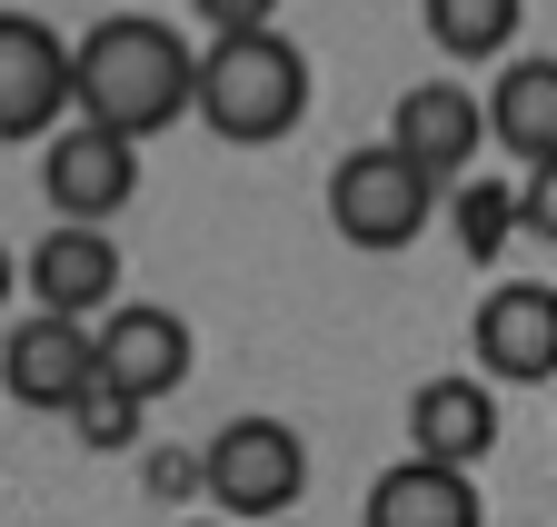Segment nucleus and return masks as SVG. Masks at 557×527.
<instances>
[{
  "mask_svg": "<svg viewBox=\"0 0 557 527\" xmlns=\"http://www.w3.org/2000/svg\"><path fill=\"white\" fill-rule=\"evenodd\" d=\"M199 498L220 507L230 527H249V517H289L299 498H309V438L289 428V418H230V428H209V448H199Z\"/></svg>",
  "mask_w": 557,
  "mask_h": 527,
  "instance_id": "obj_3",
  "label": "nucleus"
},
{
  "mask_svg": "<svg viewBox=\"0 0 557 527\" xmlns=\"http://www.w3.org/2000/svg\"><path fill=\"white\" fill-rule=\"evenodd\" d=\"M60 110H81V40L11 11L0 21V140H60Z\"/></svg>",
  "mask_w": 557,
  "mask_h": 527,
  "instance_id": "obj_5",
  "label": "nucleus"
},
{
  "mask_svg": "<svg viewBox=\"0 0 557 527\" xmlns=\"http://www.w3.org/2000/svg\"><path fill=\"white\" fill-rule=\"evenodd\" d=\"M21 279H30V309L40 318H100V309H120V239L50 219L30 239V259H21Z\"/></svg>",
  "mask_w": 557,
  "mask_h": 527,
  "instance_id": "obj_11",
  "label": "nucleus"
},
{
  "mask_svg": "<svg viewBox=\"0 0 557 527\" xmlns=\"http://www.w3.org/2000/svg\"><path fill=\"white\" fill-rule=\"evenodd\" d=\"M487 448H498V388L487 378H418L408 388V457L478 468Z\"/></svg>",
  "mask_w": 557,
  "mask_h": 527,
  "instance_id": "obj_12",
  "label": "nucleus"
},
{
  "mask_svg": "<svg viewBox=\"0 0 557 527\" xmlns=\"http://www.w3.org/2000/svg\"><path fill=\"white\" fill-rule=\"evenodd\" d=\"M487 140L528 170H557V60L518 50L498 80H487Z\"/></svg>",
  "mask_w": 557,
  "mask_h": 527,
  "instance_id": "obj_14",
  "label": "nucleus"
},
{
  "mask_svg": "<svg viewBox=\"0 0 557 527\" xmlns=\"http://www.w3.org/2000/svg\"><path fill=\"white\" fill-rule=\"evenodd\" d=\"M518 219H528V239L557 249V170H528V179H518Z\"/></svg>",
  "mask_w": 557,
  "mask_h": 527,
  "instance_id": "obj_18",
  "label": "nucleus"
},
{
  "mask_svg": "<svg viewBox=\"0 0 557 527\" xmlns=\"http://www.w3.org/2000/svg\"><path fill=\"white\" fill-rule=\"evenodd\" d=\"M438 200H448V189L418 170V160H398L388 140H379V150H348V160L329 170V229H338L348 249H369V259L408 249L418 229L438 219Z\"/></svg>",
  "mask_w": 557,
  "mask_h": 527,
  "instance_id": "obj_4",
  "label": "nucleus"
},
{
  "mask_svg": "<svg viewBox=\"0 0 557 527\" xmlns=\"http://www.w3.org/2000/svg\"><path fill=\"white\" fill-rule=\"evenodd\" d=\"M448 219H458V249H468V259H498L508 229H528L508 179H458V189H448Z\"/></svg>",
  "mask_w": 557,
  "mask_h": 527,
  "instance_id": "obj_16",
  "label": "nucleus"
},
{
  "mask_svg": "<svg viewBox=\"0 0 557 527\" xmlns=\"http://www.w3.org/2000/svg\"><path fill=\"white\" fill-rule=\"evenodd\" d=\"M220 527H230V517H220Z\"/></svg>",
  "mask_w": 557,
  "mask_h": 527,
  "instance_id": "obj_20",
  "label": "nucleus"
},
{
  "mask_svg": "<svg viewBox=\"0 0 557 527\" xmlns=\"http://www.w3.org/2000/svg\"><path fill=\"white\" fill-rule=\"evenodd\" d=\"M199 120L220 129L230 150H269L309 120V50L289 30H230L199 50Z\"/></svg>",
  "mask_w": 557,
  "mask_h": 527,
  "instance_id": "obj_2",
  "label": "nucleus"
},
{
  "mask_svg": "<svg viewBox=\"0 0 557 527\" xmlns=\"http://www.w3.org/2000/svg\"><path fill=\"white\" fill-rule=\"evenodd\" d=\"M478 339V378L487 388H547L557 378V289L547 279H498L468 318Z\"/></svg>",
  "mask_w": 557,
  "mask_h": 527,
  "instance_id": "obj_8",
  "label": "nucleus"
},
{
  "mask_svg": "<svg viewBox=\"0 0 557 527\" xmlns=\"http://www.w3.org/2000/svg\"><path fill=\"white\" fill-rule=\"evenodd\" d=\"M70 438H81V448H129L139 438V399H120V388H90V399H81V418H70Z\"/></svg>",
  "mask_w": 557,
  "mask_h": 527,
  "instance_id": "obj_17",
  "label": "nucleus"
},
{
  "mask_svg": "<svg viewBox=\"0 0 557 527\" xmlns=\"http://www.w3.org/2000/svg\"><path fill=\"white\" fill-rule=\"evenodd\" d=\"M429 40L438 60H498L518 40V0H429Z\"/></svg>",
  "mask_w": 557,
  "mask_h": 527,
  "instance_id": "obj_15",
  "label": "nucleus"
},
{
  "mask_svg": "<svg viewBox=\"0 0 557 527\" xmlns=\"http://www.w3.org/2000/svg\"><path fill=\"white\" fill-rule=\"evenodd\" d=\"M40 200L60 229H110L129 200H139V150L110 140V129H60V140L40 150Z\"/></svg>",
  "mask_w": 557,
  "mask_h": 527,
  "instance_id": "obj_7",
  "label": "nucleus"
},
{
  "mask_svg": "<svg viewBox=\"0 0 557 527\" xmlns=\"http://www.w3.org/2000/svg\"><path fill=\"white\" fill-rule=\"evenodd\" d=\"M189 488H209L199 457H189V448H160V457H150V498H189Z\"/></svg>",
  "mask_w": 557,
  "mask_h": 527,
  "instance_id": "obj_19",
  "label": "nucleus"
},
{
  "mask_svg": "<svg viewBox=\"0 0 557 527\" xmlns=\"http://www.w3.org/2000/svg\"><path fill=\"white\" fill-rule=\"evenodd\" d=\"M199 368V339H189V318L180 309H150V299H129L120 318H100V388H120V399H170V388Z\"/></svg>",
  "mask_w": 557,
  "mask_h": 527,
  "instance_id": "obj_10",
  "label": "nucleus"
},
{
  "mask_svg": "<svg viewBox=\"0 0 557 527\" xmlns=\"http://www.w3.org/2000/svg\"><path fill=\"white\" fill-rule=\"evenodd\" d=\"M199 110V50L150 21V11H110L81 30V120L110 129V140H160Z\"/></svg>",
  "mask_w": 557,
  "mask_h": 527,
  "instance_id": "obj_1",
  "label": "nucleus"
},
{
  "mask_svg": "<svg viewBox=\"0 0 557 527\" xmlns=\"http://www.w3.org/2000/svg\"><path fill=\"white\" fill-rule=\"evenodd\" d=\"M388 150L418 160L438 189H458V179L478 170V150H487V100H478L468 80H418V90H398V110H388Z\"/></svg>",
  "mask_w": 557,
  "mask_h": 527,
  "instance_id": "obj_9",
  "label": "nucleus"
},
{
  "mask_svg": "<svg viewBox=\"0 0 557 527\" xmlns=\"http://www.w3.org/2000/svg\"><path fill=\"white\" fill-rule=\"evenodd\" d=\"M0 378L30 418H81V399L100 388V328L90 318H21L11 349H0Z\"/></svg>",
  "mask_w": 557,
  "mask_h": 527,
  "instance_id": "obj_6",
  "label": "nucleus"
},
{
  "mask_svg": "<svg viewBox=\"0 0 557 527\" xmlns=\"http://www.w3.org/2000/svg\"><path fill=\"white\" fill-rule=\"evenodd\" d=\"M369 527H487V498L468 468H438V457H398V468L369 478Z\"/></svg>",
  "mask_w": 557,
  "mask_h": 527,
  "instance_id": "obj_13",
  "label": "nucleus"
}]
</instances>
